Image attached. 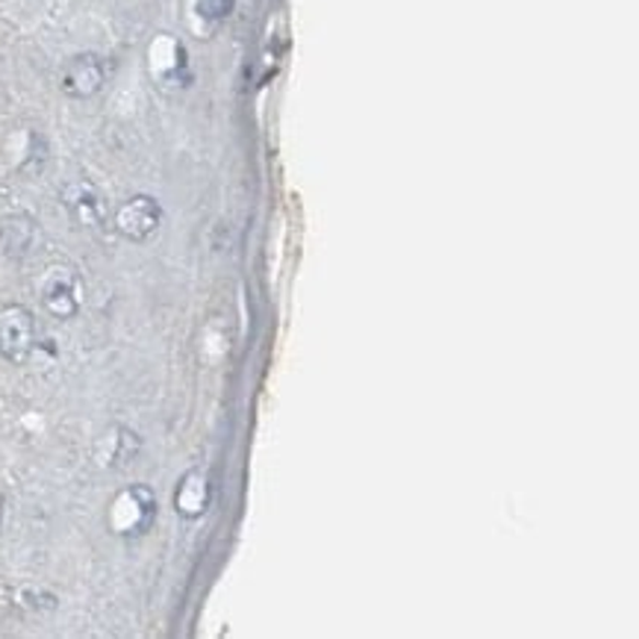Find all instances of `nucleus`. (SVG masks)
Here are the masks:
<instances>
[{
  "label": "nucleus",
  "mask_w": 639,
  "mask_h": 639,
  "mask_svg": "<svg viewBox=\"0 0 639 639\" xmlns=\"http://www.w3.org/2000/svg\"><path fill=\"white\" fill-rule=\"evenodd\" d=\"M236 0H198V15L207 21H225L233 12Z\"/></svg>",
  "instance_id": "9"
},
{
  "label": "nucleus",
  "mask_w": 639,
  "mask_h": 639,
  "mask_svg": "<svg viewBox=\"0 0 639 639\" xmlns=\"http://www.w3.org/2000/svg\"><path fill=\"white\" fill-rule=\"evenodd\" d=\"M157 518V495L145 483L124 487L106 510V525L115 536H141Z\"/></svg>",
  "instance_id": "2"
},
{
  "label": "nucleus",
  "mask_w": 639,
  "mask_h": 639,
  "mask_svg": "<svg viewBox=\"0 0 639 639\" xmlns=\"http://www.w3.org/2000/svg\"><path fill=\"white\" fill-rule=\"evenodd\" d=\"M209 501H213V483L204 471L192 469L186 471L178 483V492H174V510H178L183 518H198L207 513Z\"/></svg>",
  "instance_id": "7"
},
{
  "label": "nucleus",
  "mask_w": 639,
  "mask_h": 639,
  "mask_svg": "<svg viewBox=\"0 0 639 639\" xmlns=\"http://www.w3.org/2000/svg\"><path fill=\"white\" fill-rule=\"evenodd\" d=\"M38 301L50 319H75L85 301L83 277L71 265H50L38 283Z\"/></svg>",
  "instance_id": "1"
},
{
  "label": "nucleus",
  "mask_w": 639,
  "mask_h": 639,
  "mask_svg": "<svg viewBox=\"0 0 639 639\" xmlns=\"http://www.w3.org/2000/svg\"><path fill=\"white\" fill-rule=\"evenodd\" d=\"M113 225L118 236L130 239V242H145L151 239L162 225V207L160 201L151 195H133L115 209Z\"/></svg>",
  "instance_id": "5"
},
{
  "label": "nucleus",
  "mask_w": 639,
  "mask_h": 639,
  "mask_svg": "<svg viewBox=\"0 0 639 639\" xmlns=\"http://www.w3.org/2000/svg\"><path fill=\"white\" fill-rule=\"evenodd\" d=\"M36 239V221L30 216L0 218V251L7 256H24Z\"/></svg>",
  "instance_id": "8"
},
{
  "label": "nucleus",
  "mask_w": 639,
  "mask_h": 639,
  "mask_svg": "<svg viewBox=\"0 0 639 639\" xmlns=\"http://www.w3.org/2000/svg\"><path fill=\"white\" fill-rule=\"evenodd\" d=\"M0 527H3V495H0Z\"/></svg>",
  "instance_id": "10"
},
{
  "label": "nucleus",
  "mask_w": 639,
  "mask_h": 639,
  "mask_svg": "<svg viewBox=\"0 0 639 639\" xmlns=\"http://www.w3.org/2000/svg\"><path fill=\"white\" fill-rule=\"evenodd\" d=\"M106 77V62L98 54H77L59 71V89L75 101H85L104 89Z\"/></svg>",
  "instance_id": "6"
},
{
  "label": "nucleus",
  "mask_w": 639,
  "mask_h": 639,
  "mask_svg": "<svg viewBox=\"0 0 639 639\" xmlns=\"http://www.w3.org/2000/svg\"><path fill=\"white\" fill-rule=\"evenodd\" d=\"M38 345L36 319L27 307L10 304L0 310V357L12 366H24Z\"/></svg>",
  "instance_id": "3"
},
{
  "label": "nucleus",
  "mask_w": 639,
  "mask_h": 639,
  "mask_svg": "<svg viewBox=\"0 0 639 639\" xmlns=\"http://www.w3.org/2000/svg\"><path fill=\"white\" fill-rule=\"evenodd\" d=\"M59 201L66 207L68 218L77 227L85 230H101L106 225V198L101 189L89 183V180H71L59 192Z\"/></svg>",
  "instance_id": "4"
}]
</instances>
